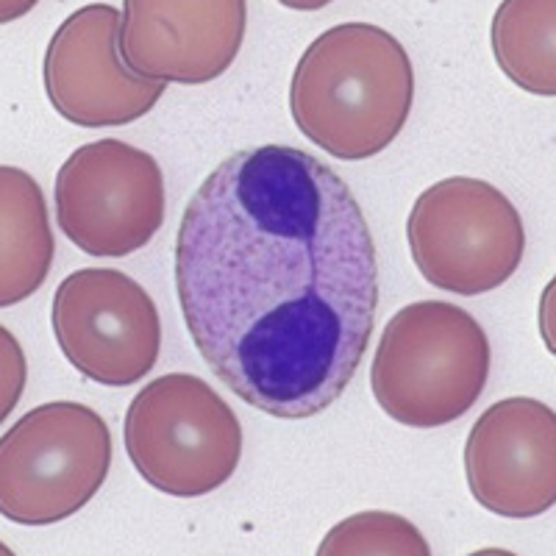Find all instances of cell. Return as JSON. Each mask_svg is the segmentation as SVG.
Segmentation results:
<instances>
[{
    "label": "cell",
    "mask_w": 556,
    "mask_h": 556,
    "mask_svg": "<svg viewBox=\"0 0 556 556\" xmlns=\"http://www.w3.org/2000/svg\"><path fill=\"white\" fill-rule=\"evenodd\" d=\"M242 0H128L121 56L134 76L159 84H208L242 48Z\"/></svg>",
    "instance_id": "8fae6325"
},
{
    "label": "cell",
    "mask_w": 556,
    "mask_h": 556,
    "mask_svg": "<svg viewBox=\"0 0 556 556\" xmlns=\"http://www.w3.org/2000/svg\"><path fill=\"white\" fill-rule=\"evenodd\" d=\"M56 345L84 379L131 387L153 370L162 320L153 298L131 276L106 267L70 273L51 306Z\"/></svg>",
    "instance_id": "ba28073f"
},
{
    "label": "cell",
    "mask_w": 556,
    "mask_h": 556,
    "mask_svg": "<svg viewBox=\"0 0 556 556\" xmlns=\"http://www.w3.org/2000/svg\"><path fill=\"white\" fill-rule=\"evenodd\" d=\"M176 295L212 374L253 409L315 417L342 399L379 312V260L345 178L309 151L231 153L190 198Z\"/></svg>",
    "instance_id": "6da1fadb"
},
{
    "label": "cell",
    "mask_w": 556,
    "mask_h": 556,
    "mask_svg": "<svg viewBox=\"0 0 556 556\" xmlns=\"http://www.w3.org/2000/svg\"><path fill=\"white\" fill-rule=\"evenodd\" d=\"M429 556L426 538L401 515L359 513L337 523L317 545V556Z\"/></svg>",
    "instance_id": "5bb4252c"
},
{
    "label": "cell",
    "mask_w": 556,
    "mask_h": 556,
    "mask_svg": "<svg viewBox=\"0 0 556 556\" xmlns=\"http://www.w3.org/2000/svg\"><path fill=\"white\" fill-rule=\"evenodd\" d=\"M123 431L137 473L173 498H201L220 490L242 456L235 409L190 374L159 376L139 390Z\"/></svg>",
    "instance_id": "277c9868"
},
{
    "label": "cell",
    "mask_w": 556,
    "mask_h": 556,
    "mask_svg": "<svg viewBox=\"0 0 556 556\" xmlns=\"http://www.w3.org/2000/svg\"><path fill=\"white\" fill-rule=\"evenodd\" d=\"M406 240L412 262L429 285L473 298L515 276L523 262L526 228L498 187L451 176L417 195Z\"/></svg>",
    "instance_id": "8992f818"
},
{
    "label": "cell",
    "mask_w": 556,
    "mask_h": 556,
    "mask_svg": "<svg viewBox=\"0 0 556 556\" xmlns=\"http://www.w3.org/2000/svg\"><path fill=\"white\" fill-rule=\"evenodd\" d=\"M556 3L506 0L493 17V53L504 76L531 96L556 92Z\"/></svg>",
    "instance_id": "4fadbf2b"
},
{
    "label": "cell",
    "mask_w": 556,
    "mask_h": 556,
    "mask_svg": "<svg viewBox=\"0 0 556 556\" xmlns=\"http://www.w3.org/2000/svg\"><path fill=\"white\" fill-rule=\"evenodd\" d=\"M121 31L123 12L109 3H92L70 14L48 42L45 92L73 126H128L165 96L167 84L146 81L126 67Z\"/></svg>",
    "instance_id": "9c48e42d"
},
{
    "label": "cell",
    "mask_w": 556,
    "mask_h": 556,
    "mask_svg": "<svg viewBox=\"0 0 556 556\" xmlns=\"http://www.w3.org/2000/svg\"><path fill=\"white\" fill-rule=\"evenodd\" d=\"M56 220L87 256H131L165 223L162 167L123 139L87 142L56 173Z\"/></svg>",
    "instance_id": "52a82bcc"
},
{
    "label": "cell",
    "mask_w": 556,
    "mask_h": 556,
    "mask_svg": "<svg viewBox=\"0 0 556 556\" xmlns=\"http://www.w3.org/2000/svg\"><path fill=\"white\" fill-rule=\"evenodd\" d=\"M112 468L101 412L53 401L26 412L0 440V513L20 526H53L96 498Z\"/></svg>",
    "instance_id": "5b68a950"
},
{
    "label": "cell",
    "mask_w": 556,
    "mask_h": 556,
    "mask_svg": "<svg viewBox=\"0 0 556 556\" xmlns=\"http://www.w3.org/2000/svg\"><path fill=\"white\" fill-rule=\"evenodd\" d=\"M415 103V67L404 45L370 23L323 31L298 59L290 112L309 142L342 162L387 151Z\"/></svg>",
    "instance_id": "7a4b0ae2"
},
{
    "label": "cell",
    "mask_w": 556,
    "mask_h": 556,
    "mask_svg": "<svg viewBox=\"0 0 556 556\" xmlns=\"http://www.w3.org/2000/svg\"><path fill=\"white\" fill-rule=\"evenodd\" d=\"M53 231L39 184L20 167H0V306H14L45 285Z\"/></svg>",
    "instance_id": "7c38bea8"
},
{
    "label": "cell",
    "mask_w": 556,
    "mask_h": 556,
    "mask_svg": "<svg viewBox=\"0 0 556 556\" xmlns=\"http://www.w3.org/2000/svg\"><path fill=\"white\" fill-rule=\"evenodd\" d=\"M465 479L486 513L526 520L556 504V415L513 395L479 415L465 443Z\"/></svg>",
    "instance_id": "30bf717a"
},
{
    "label": "cell",
    "mask_w": 556,
    "mask_h": 556,
    "mask_svg": "<svg viewBox=\"0 0 556 556\" xmlns=\"http://www.w3.org/2000/svg\"><path fill=\"white\" fill-rule=\"evenodd\" d=\"M481 323L448 301H415L392 315L370 367L374 399L392 420L440 429L479 404L490 376Z\"/></svg>",
    "instance_id": "3957f363"
}]
</instances>
